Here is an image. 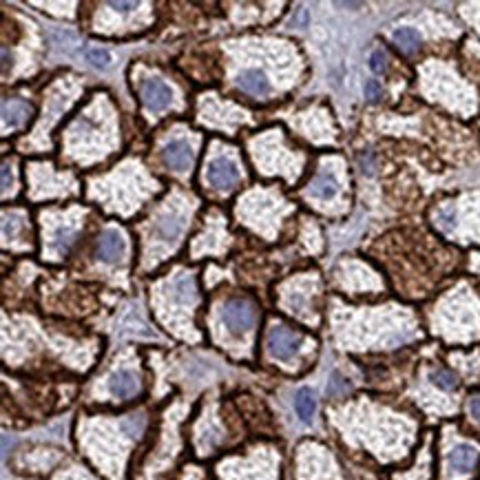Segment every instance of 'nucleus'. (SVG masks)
<instances>
[{
	"label": "nucleus",
	"mask_w": 480,
	"mask_h": 480,
	"mask_svg": "<svg viewBox=\"0 0 480 480\" xmlns=\"http://www.w3.org/2000/svg\"><path fill=\"white\" fill-rule=\"evenodd\" d=\"M478 458H480L478 447L467 445V443L456 445V447H453V449L447 453L449 470L456 472V474H470V472H474L476 465H478Z\"/></svg>",
	"instance_id": "7"
},
{
	"label": "nucleus",
	"mask_w": 480,
	"mask_h": 480,
	"mask_svg": "<svg viewBox=\"0 0 480 480\" xmlns=\"http://www.w3.org/2000/svg\"><path fill=\"white\" fill-rule=\"evenodd\" d=\"M87 58L98 69H107L111 64V54L107 49H102V47H89L87 49Z\"/></svg>",
	"instance_id": "17"
},
{
	"label": "nucleus",
	"mask_w": 480,
	"mask_h": 480,
	"mask_svg": "<svg viewBox=\"0 0 480 480\" xmlns=\"http://www.w3.org/2000/svg\"><path fill=\"white\" fill-rule=\"evenodd\" d=\"M124 250H126V241L118 230H105L96 243V257L107 264H115L118 259H122Z\"/></svg>",
	"instance_id": "5"
},
{
	"label": "nucleus",
	"mask_w": 480,
	"mask_h": 480,
	"mask_svg": "<svg viewBox=\"0 0 480 480\" xmlns=\"http://www.w3.org/2000/svg\"><path fill=\"white\" fill-rule=\"evenodd\" d=\"M308 193L313 197H319V200H326L328 202V200H332L336 195V193H339V184H336V179L328 171H323L313 181H310Z\"/></svg>",
	"instance_id": "12"
},
{
	"label": "nucleus",
	"mask_w": 480,
	"mask_h": 480,
	"mask_svg": "<svg viewBox=\"0 0 480 480\" xmlns=\"http://www.w3.org/2000/svg\"><path fill=\"white\" fill-rule=\"evenodd\" d=\"M109 7L115 11H133L137 9V3H109Z\"/></svg>",
	"instance_id": "23"
},
{
	"label": "nucleus",
	"mask_w": 480,
	"mask_h": 480,
	"mask_svg": "<svg viewBox=\"0 0 480 480\" xmlns=\"http://www.w3.org/2000/svg\"><path fill=\"white\" fill-rule=\"evenodd\" d=\"M470 414H472L476 421H480V394H476V396L470 398Z\"/></svg>",
	"instance_id": "22"
},
{
	"label": "nucleus",
	"mask_w": 480,
	"mask_h": 480,
	"mask_svg": "<svg viewBox=\"0 0 480 480\" xmlns=\"http://www.w3.org/2000/svg\"><path fill=\"white\" fill-rule=\"evenodd\" d=\"M77 239V228L71 224H64L56 230V237H54V248L62 255V253H69V248L73 246V241Z\"/></svg>",
	"instance_id": "15"
},
{
	"label": "nucleus",
	"mask_w": 480,
	"mask_h": 480,
	"mask_svg": "<svg viewBox=\"0 0 480 480\" xmlns=\"http://www.w3.org/2000/svg\"><path fill=\"white\" fill-rule=\"evenodd\" d=\"M11 184H14V175H11V166L5 164L3 166V190L7 193L11 188Z\"/></svg>",
	"instance_id": "21"
},
{
	"label": "nucleus",
	"mask_w": 480,
	"mask_h": 480,
	"mask_svg": "<svg viewBox=\"0 0 480 480\" xmlns=\"http://www.w3.org/2000/svg\"><path fill=\"white\" fill-rule=\"evenodd\" d=\"M206 177H209V181L219 188V190H230L232 186H237L239 181V171L237 166L232 164L230 160L226 158H217L209 164V171H206Z\"/></svg>",
	"instance_id": "3"
},
{
	"label": "nucleus",
	"mask_w": 480,
	"mask_h": 480,
	"mask_svg": "<svg viewBox=\"0 0 480 480\" xmlns=\"http://www.w3.org/2000/svg\"><path fill=\"white\" fill-rule=\"evenodd\" d=\"M222 321L232 334H246L257 321V308L248 299H230L222 308Z\"/></svg>",
	"instance_id": "2"
},
{
	"label": "nucleus",
	"mask_w": 480,
	"mask_h": 480,
	"mask_svg": "<svg viewBox=\"0 0 480 480\" xmlns=\"http://www.w3.org/2000/svg\"><path fill=\"white\" fill-rule=\"evenodd\" d=\"M394 43H396V47L403 51V54H417V51L421 49V36L414 31V29H407V27H403V29H396V33H394Z\"/></svg>",
	"instance_id": "14"
},
{
	"label": "nucleus",
	"mask_w": 480,
	"mask_h": 480,
	"mask_svg": "<svg viewBox=\"0 0 480 480\" xmlns=\"http://www.w3.org/2000/svg\"><path fill=\"white\" fill-rule=\"evenodd\" d=\"M109 390L115 398H133L140 392V379L131 370H120L109 379Z\"/></svg>",
	"instance_id": "8"
},
{
	"label": "nucleus",
	"mask_w": 480,
	"mask_h": 480,
	"mask_svg": "<svg viewBox=\"0 0 480 480\" xmlns=\"http://www.w3.org/2000/svg\"><path fill=\"white\" fill-rule=\"evenodd\" d=\"M347 390V383L341 379L339 374L332 376V385H330V394H339V392H345Z\"/></svg>",
	"instance_id": "20"
},
{
	"label": "nucleus",
	"mask_w": 480,
	"mask_h": 480,
	"mask_svg": "<svg viewBox=\"0 0 480 480\" xmlns=\"http://www.w3.org/2000/svg\"><path fill=\"white\" fill-rule=\"evenodd\" d=\"M162 160H164V164L168 168H171V171L184 173V171H188L190 164H193V151H190V147L186 144L184 140H173V142H168V144L164 147Z\"/></svg>",
	"instance_id": "6"
},
{
	"label": "nucleus",
	"mask_w": 480,
	"mask_h": 480,
	"mask_svg": "<svg viewBox=\"0 0 480 480\" xmlns=\"http://www.w3.org/2000/svg\"><path fill=\"white\" fill-rule=\"evenodd\" d=\"M294 407H297V414H299L301 421H313L315 410H317V400H315L313 390H308V387H303V390L297 392V396H294Z\"/></svg>",
	"instance_id": "13"
},
{
	"label": "nucleus",
	"mask_w": 480,
	"mask_h": 480,
	"mask_svg": "<svg viewBox=\"0 0 480 480\" xmlns=\"http://www.w3.org/2000/svg\"><path fill=\"white\" fill-rule=\"evenodd\" d=\"M385 64H387V58H385L383 51H374V54L370 56V67H372L374 73H383Z\"/></svg>",
	"instance_id": "18"
},
{
	"label": "nucleus",
	"mask_w": 480,
	"mask_h": 480,
	"mask_svg": "<svg viewBox=\"0 0 480 480\" xmlns=\"http://www.w3.org/2000/svg\"><path fill=\"white\" fill-rule=\"evenodd\" d=\"M303 345V336L297 334L294 330L275 323L266 336V350L270 357H275L279 361H290L299 354V350Z\"/></svg>",
	"instance_id": "1"
},
{
	"label": "nucleus",
	"mask_w": 480,
	"mask_h": 480,
	"mask_svg": "<svg viewBox=\"0 0 480 480\" xmlns=\"http://www.w3.org/2000/svg\"><path fill=\"white\" fill-rule=\"evenodd\" d=\"M142 102L149 111L160 113L173 102V91L162 80H147L142 84Z\"/></svg>",
	"instance_id": "4"
},
{
	"label": "nucleus",
	"mask_w": 480,
	"mask_h": 480,
	"mask_svg": "<svg viewBox=\"0 0 480 480\" xmlns=\"http://www.w3.org/2000/svg\"><path fill=\"white\" fill-rule=\"evenodd\" d=\"M366 96H368L370 102H379L381 96H383V91H381V87H379V82H368V84H366Z\"/></svg>",
	"instance_id": "19"
},
{
	"label": "nucleus",
	"mask_w": 480,
	"mask_h": 480,
	"mask_svg": "<svg viewBox=\"0 0 480 480\" xmlns=\"http://www.w3.org/2000/svg\"><path fill=\"white\" fill-rule=\"evenodd\" d=\"M432 383L436 387H440V390H445V392H451V390H456V385H458V379H456V374L445 370V368H438L432 372Z\"/></svg>",
	"instance_id": "16"
},
{
	"label": "nucleus",
	"mask_w": 480,
	"mask_h": 480,
	"mask_svg": "<svg viewBox=\"0 0 480 480\" xmlns=\"http://www.w3.org/2000/svg\"><path fill=\"white\" fill-rule=\"evenodd\" d=\"M237 87L241 91H246V93L255 96V98H264V96H268V91H270V84L266 80V75L259 69H243L237 75Z\"/></svg>",
	"instance_id": "10"
},
{
	"label": "nucleus",
	"mask_w": 480,
	"mask_h": 480,
	"mask_svg": "<svg viewBox=\"0 0 480 480\" xmlns=\"http://www.w3.org/2000/svg\"><path fill=\"white\" fill-rule=\"evenodd\" d=\"M33 115V107L24 100H5L3 105V124L5 128H18Z\"/></svg>",
	"instance_id": "9"
},
{
	"label": "nucleus",
	"mask_w": 480,
	"mask_h": 480,
	"mask_svg": "<svg viewBox=\"0 0 480 480\" xmlns=\"http://www.w3.org/2000/svg\"><path fill=\"white\" fill-rule=\"evenodd\" d=\"M181 228H184V224H181V217L164 215V217L158 219V224H155V237H158L160 241H164V243H173V241L179 239Z\"/></svg>",
	"instance_id": "11"
},
{
	"label": "nucleus",
	"mask_w": 480,
	"mask_h": 480,
	"mask_svg": "<svg viewBox=\"0 0 480 480\" xmlns=\"http://www.w3.org/2000/svg\"><path fill=\"white\" fill-rule=\"evenodd\" d=\"M7 67H9V51L3 49V71H7Z\"/></svg>",
	"instance_id": "24"
}]
</instances>
